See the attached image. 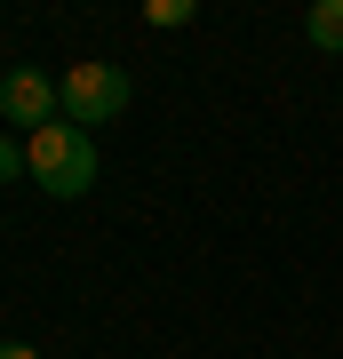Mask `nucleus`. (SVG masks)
I'll return each mask as SVG.
<instances>
[{
    "label": "nucleus",
    "mask_w": 343,
    "mask_h": 359,
    "mask_svg": "<svg viewBox=\"0 0 343 359\" xmlns=\"http://www.w3.org/2000/svg\"><path fill=\"white\" fill-rule=\"evenodd\" d=\"M25 168H32V184L48 200H80L96 184V144H88V128H72V120H48L40 136H25Z\"/></svg>",
    "instance_id": "obj_1"
},
{
    "label": "nucleus",
    "mask_w": 343,
    "mask_h": 359,
    "mask_svg": "<svg viewBox=\"0 0 343 359\" xmlns=\"http://www.w3.org/2000/svg\"><path fill=\"white\" fill-rule=\"evenodd\" d=\"M56 96H64V120L72 128H104V120L128 112V72L120 65H72L56 80Z\"/></svg>",
    "instance_id": "obj_2"
},
{
    "label": "nucleus",
    "mask_w": 343,
    "mask_h": 359,
    "mask_svg": "<svg viewBox=\"0 0 343 359\" xmlns=\"http://www.w3.org/2000/svg\"><path fill=\"white\" fill-rule=\"evenodd\" d=\"M0 112H8V128H48V120H64V96H56V80H40V72H8L0 80Z\"/></svg>",
    "instance_id": "obj_3"
},
{
    "label": "nucleus",
    "mask_w": 343,
    "mask_h": 359,
    "mask_svg": "<svg viewBox=\"0 0 343 359\" xmlns=\"http://www.w3.org/2000/svg\"><path fill=\"white\" fill-rule=\"evenodd\" d=\"M304 32H311V48H328V56H343V0H319Z\"/></svg>",
    "instance_id": "obj_4"
},
{
    "label": "nucleus",
    "mask_w": 343,
    "mask_h": 359,
    "mask_svg": "<svg viewBox=\"0 0 343 359\" xmlns=\"http://www.w3.org/2000/svg\"><path fill=\"white\" fill-rule=\"evenodd\" d=\"M144 25H160V32L191 25V0H144Z\"/></svg>",
    "instance_id": "obj_5"
},
{
    "label": "nucleus",
    "mask_w": 343,
    "mask_h": 359,
    "mask_svg": "<svg viewBox=\"0 0 343 359\" xmlns=\"http://www.w3.org/2000/svg\"><path fill=\"white\" fill-rule=\"evenodd\" d=\"M16 168H25V152H16V144H8V136H0V184H8V176H16Z\"/></svg>",
    "instance_id": "obj_6"
},
{
    "label": "nucleus",
    "mask_w": 343,
    "mask_h": 359,
    "mask_svg": "<svg viewBox=\"0 0 343 359\" xmlns=\"http://www.w3.org/2000/svg\"><path fill=\"white\" fill-rule=\"evenodd\" d=\"M0 359H40V351L32 344H0Z\"/></svg>",
    "instance_id": "obj_7"
}]
</instances>
